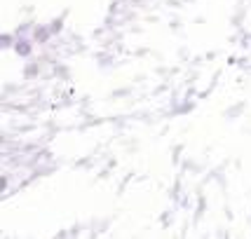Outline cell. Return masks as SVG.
Returning <instances> with one entry per match:
<instances>
[{"mask_svg": "<svg viewBox=\"0 0 251 239\" xmlns=\"http://www.w3.org/2000/svg\"><path fill=\"white\" fill-rule=\"evenodd\" d=\"M50 38H52V28L50 26H35L33 28V40L38 45H45Z\"/></svg>", "mask_w": 251, "mask_h": 239, "instance_id": "obj_2", "label": "cell"}, {"mask_svg": "<svg viewBox=\"0 0 251 239\" xmlns=\"http://www.w3.org/2000/svg\"><path fill=\"white\" fill-rule=\"evenodd\" d=\"M33 38H24V35H19L17 38V43H14V52L19 56H31L33 54Z\"/></svg>", "mask_w": 251, "mask_h": 239, "instance_id": "obj_1", "label": "cell"}, {"mask_svg": "<svg viewBox=\"0 0 251 239\" xmlns=\"http://www.w3.org/2000/svg\"><path fill=\"white\" fill-rule=\"evenodd\" d=\"M38 73H40V66H38V64L26 66V71H24V75H26V77H35Z\"/></svg>", "mask_w": 251, "mask_h": 239, "instance_id": "obj_3", "label": "cell"}, {"mask_svg": "<svg viewBox=\"0 0 251 239\" xmlns=\"http://www.w3.org/2000/svg\"><path fill=\"white\" fill-rule=\"evenodd\" d=\"M50 28H52V33H59L61 28H64V22H61V19H56V22L50 24Z\"/></svg>", "mask_w": 251, "mask_h": 239, "instance_id": "obj_5", "label": "cell"}, {"mask_svg": "<svg viewBox=\"0 0 251 239\" xmlns=\"http://www.w3.org/2000/svg\"><path fill=\"white\" fill-rule=\"evenodd\" d=\"M0 45H2V49H10V47H12V35H10V33H5V35H2Z\"/></svg>", "mask_w": 251, "mask_h": 239, "instance_id": "obj_4", "label": "cell"}, {"mask_svg": "<svg viewBox=\"0 0 251 239\" xmlns=\"http://www.w3.org/2000/svg\"><path fill=\"white\" fill-rule=\"evenodd\" d=\"M5 188H7V178L2 176V178H0V190H5Z\"/></svg>", "mask_w": 251, "mask_h": 239, "instance_id": "obj_6", "label": "cell"}]
</instances>
